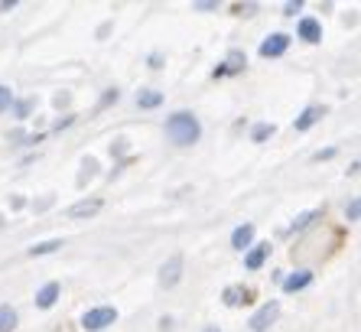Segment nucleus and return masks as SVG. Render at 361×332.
Returning <instances> with one entry per match:
<instances>
[{
  "mask_svg": "<svg viewBox=\"0 0 361 332\" xmlns=\"http://www.w3.org/2000/svg\"><path fill=\"white\" fill-rule=\"evenodd\" d=\"M322 114H326V108L322 105H310V108H302V114L293 121V131H310V127H316L322 121Z\"/></svg>",
  "mask_w": 361,
  "mask_h": 332,
  "instance_id": "obj_8",
  "label": "nucleus"
},
{
  "mask_svg": "<svg viewBox=\"0 0 361 332\" xmlns=\"http://www.w3.org/2000/svg\"><path fill=\"white\" fill-rule=\"evenodd\" d=\"M59 293H62V287L56 280H49V283H42L39 290H36V309H52L56 307V300H59Z\"/></svg>",
  "mask_w": 361,
  "mask_h": 332,
  "instance_id": "obj_7",
  "label": "nucleus"
},
{
  "mask_svg": "<svg viewBox=\"0 0 361 332\" xmlns=\"http://www.w3.org/2000/svg\"><path fill=\"white\" fill-rule=\"evenodd\" d=\"M300 10H302V4H300V0H290V4H283V13H286V17H296Z\"/></svg>",
  "mask_w": 361,
  "mask_h": 332,
  "instance_id": "obj_24",
  "label": "nucleus"
},
{
  "mask_svg": "<svg viewBox=\"0 0 361 332\" xmlns=\"http://www.w3.org/2000/svg\"><path fill=\"white\" fill-rule=\"evenodd\" d=\"M290 42H293V40H290L286 33H270L267 40L261 42V49H257V52H261L264 59H277V56H283V52L290 49Z\"/></svg>",
  "mask_w": 361,
  "mask_h": 332,
  "instance_id": "obj_5",
  "label": "nucleus"
},
{
  "mask_svg": "<svg viewBox=\"0 0 361 332\" xmlns=\"http://www.w3.org/2000/svg\"><path fill=\"white\" fill-rule=\"evenodd\" d=\"M274 131H277L274 124H254V127H251V141H254V143H264L267 137H274Z\"/></svg>",
  "mask_w": 361,
  "mask_h": 332,
  "instance_id": "obj_19",
  "label": "nucleus"
},
{
  "mask_svg": "<svg viewBox=\"0 0 361 332\" xmlns=\"http://www.w3.org/2000/svg\"><path fill=\"white\" fill-rule=\"evenodd\" d=\"M267 254H270V244H251L247 254H244V267L247 271H261L267 264Z\"/></svg>",
  "mask_w": 361,
  "mask_h": 332,
  "instance_id": "obj_10",
  "label": "nucleus"
},
{
  "mask_svg": "<svg viewBox=\"0 0 361 332\" xmlns=\"http://www.w3.org/2000/svg\"><path fill=\"white\" fill-rule=\"evenodd\" d=\"M254 244V225L251 222H244V225H238L235 232H231V248H238V251H247Z\"/></svg>",
  "mask_w": 361,
  "mask_h": 332,
  "instance_id": "obj_12",
  "label": "nucleus"
},
{
  "mask_svg": "<svg viewBox=\"0 0 361 332\" xmlns=\"http://www.w3.org/2000/svg\"><path fill=\"white\" fill-rule=\"evenodd\" d=\"M13 329H17V309L0 307V332H13Z\"/></svg>",
  "mask_w": 361,
  "mask_h": 332,
  "instance_id": "obj_18",
  "label": "nucleus"
},
{
  "mask_svg": "<svg viewBox=\"0 0 361 332\" xmlns=\"http://www.w3.org/2000/svg\"><path fill=\"white\" fill-rule=\"evenodd\" d=\"M62 248V238H49V241H36L30 248V258H42V254H52V251Z\"/></svg>",
  "mask_w": 361,
  "mask_h": 332,
  "instance_id": "obj_17",
  "label": "nucleus"
},
{
  "mask_svg": "<svg viewBox=\"0 0 361 332\" xmlns=\"http://www.w3.org/2000/svg\"><path fill=\"white\" fill-rule=\"evenodd\" d=\"M221 300H225V307H241V303H247V290H244L241 283H231V287H225V293H221Z\"/></svg>",
  "mask_w": 361,
  "mask_h": 332,
  "instance_id": "obj_15",
  "label": "nucleus"
},
{
  "mask_svg": "<svg viewBox=\"0 0 361 332\" xmlns=\"http://www.w3.org/2000/svg\"><path fill=\"white\" fill-rule=\"evenodd\" d=\"M202 332H221V329H219V326H205V329H202Z\"/></svg>",
  "mask_w": 361,
  "mask_h": 332,
  "instance_id": "obj_27",
  "label": "nucleus"
},
{
  "mask_svg": "<svg viewBox=\"0 0 361 332\" xmlns=\"http://www.w3.org/2000/svg\"><path fill=\"white\" fill-rule=\"evenodd\" d=\"M114 319H118V309L114 307H94L82 316V329L85 332H101V329H108V326H114Z\"/></svg>",
  "mask_w": 361,
  "mask_h": 332,
  "instance_id": "obj_2",
  "label": "nucleus"
},
{
  "mask_svg": "<svg viewBox=\"0 0 361 332\" xmlns=\"http://www.w3.org/2000/svg\"><path fill=\"white\" fill-rule=\"evenodd\" d=\"M101 212V199H82L75 206H68V218H92Z\"/></svg>",
  "mask_w": 361,
  "mask_h": 332,
  "instance_id": "obj_13",
  "label": "nucleus"
},
{
  "mask_svg": "<svg viewBox=\"0 0 361 332\" xmlns=\"http://www.w3.org/2000/svg\"><path fill=\"white\" fill-rule=\"evenodd\" d=\"M160 105H163V92H157V88H140L137 92V108L153 111V108H160Z\"/></svg>",
  "mask_w": 361,
  "mask_h": 332,
  "instance_id": "obj_14",
  "label": "nucleus"
},
{
  "mask_svg": "<svg viewBox=\"0 0 361 332\" xmlns=\"http://www.w3.org/2000/svg\"><path fill=\"white\" fill-rule=\"evenodd\" d=\"M118 98H121V92H118V88H108V92H104V98H101V105H98V108H108L111 101H118Z\"/></svg>",
  "mask_w": 361,
  "mask_h": 332,
  "instance_id": "obj_23",
  "label": "nucleus"
},
{
  "mask_svg": "<svg viewBox=\"0 0 361 332\" xmlns=\"http://www.w3.org/2000/svg\"><path fill=\"white\" fill-rule=\"evenodd\" d=\"M277 316H280V303L277 300H270V303H264V307L247 319V326H251V332H267L270 326L277 323Z\"/></svg>",
  "mask_w": 361,
  "mask_h": 332,
  "instance_id": "obj_3",
  "label": "nucleus"
},
{
  "mask_svg": "<svg viewBox=\"0 0 361 332\" xmlns=\"http://www.w3.org/2000/svg\"><path fill=\"white\" fill-rule=\"evenodd\" d=\"M329 157H336V150H332V147H329V150H319V153H316L312 160H329Z\"/></svg>",
  "mask_w": 361,
  "mask_h": 332,
  "instance_id": "obj_26",
  "label": "nucleus"
},
{
  "mask_svg": "<svg viewBox=\"0 0 361 332\" xmlns=\"http://www.w3.org/2000/svg\"><path fill=\"white\" fill-rule=\"evenodd\" d=\"M166 137L176 147H192V143H199L202 137V124L199 117L192 114V111H176V114L166 117Z\"/></svg>",
  "mask_w": 361,
  "mask_h": 332,
  "instance_id": "obj_1",
  "label": "nucleus"
},
{
  "mask_svg": "<svg viewBox=\"0 0 361 332\" xmlns=\"http://www.w3.org/2000/svg\"><path fill=\"white\" fill-rule=\"evenodd\" d=\"M310 283H312V271H306V267H302V271H293L290 277H283V280H280V287H283V293H300V290H306Z\"/></svg>",
  "mask_w": 361,
  "mask_h": 332,
  "instance_id": "obj_9",
  "label": "nucleus"
},
{
  "mask_svg": "<svg viewBox=\"0 0 361 332\" xmlns=\"http://www.w3.org/2000/svg\"><path fill=\"white\" fill-rule=\"evenodd\" d=\"M316 218H322V208H310V212H300V215L293 218V225H290V232H306Z\"/></svg>",
  "mask_w": 361,
  "mask_h": 332,
  "instance_id": "obj_16",
  "label": "nucleus"
},
{
  "mask_svg": "<svg viewBox=\"0 0 361 332\" xmlns=\"http://www.w3.org/2000/svg\"><path fill=\"white\" fill-rule=\"evenodd\" d=\"M192 10H219V4L215 0H199V4H192Z\"/></svg>",
  "mask_w": 361,
  "mask_h": 332,
  "instance_id": "obj_25",
  "label": "nucleus"
},
{
  "mask_svg": "<svg viewBox=\"0 0 361 332\" xmlns=\"http://www.w3.org/2000/svg\"><path fill=\"white\" fill-rule=\"evenodd\" d=\"M10 105H13V88H10V85H0V114L10 111Z\"/></svg>",
  "mask_w": 361,
  "mask_h": 332,
  "instance_id": "obj_21",
  "label": "nucleus"
},
{
  "mask_svg": "<svg viewBox=\"0 0 361 332\" xmlns=\"http://www.w3.org/2000/svg\"><path fill=\"white\" fill-rule=\"evenodd\" d=\"M358 215H361V202L352 199L348 206H345V218H348V222H358Z\"/></svg>",
  "mask_w": 361,
  "mask_h": 332,
  "instance_id": "obj_22",
  "label": "nucleus"
},
{
  "mask_svg": "<svg viewBox=\"0 0 361 332\" xmlns=\"http://www.w3.org/2000/svg\"><path fill=\"white\" fill-rule=\"evenodd\" d=\"M10 108H13L17 121H26V117H30V108H33V101H30V98H26V101H17V98H13V105H10Z\"/></svg>",
  "mask_w": 361,
  "mask_h": 332,
  "instance_id": "obj_20",
  "label": "nucleus"
},
{
  "mask_svg": "<svg viewBox=\"0 0 361 332\" xmlns=\"http://www.w3.org/2000/svg\"><path fill=\"white\" fill-rule=\"evenodd\" d=\"M179 277H183V258H179V254H173V258L160 267V287H163V290H173V287L179 283Z\"/></svg>",
  "mask_w": 361,
  "mask_h": 332,
  "instance_id": "obj_6",
  "label": "nucleus"
},
{
  "mask_svg": "<svg viewBox=\"0 0 361 332\" xmlns=\"http://www.w3.org/2000/svg\"><path fill=\"white\" fill-rule=\"evenodd\" d=\"M296 33H300L302 42H319L322 40V23L312 17H302L300 26H296Z\"/></svg>",
  "mask_w": 361,
  "mask_h": 332,
  "instance_id": "obj_11",
  "label": "nucleus"
},
{
  "mask_svg": "<svg viewBox=\"0 0 361 332\" xmlns=\"http://www.w3.org/2000/svg\"><path fill=\"white\" fill-rule=\"evenodd\" d=\"M244 66H247V56H244L241 49H231L225 56V62H219V69H215V78H228V75H241Z\"/></svg>",
  "mask_w": 361,
  "mask_h": 332,
  "instance_id": "obj_4",
  "label": "nucleus"
}]
</instances>
